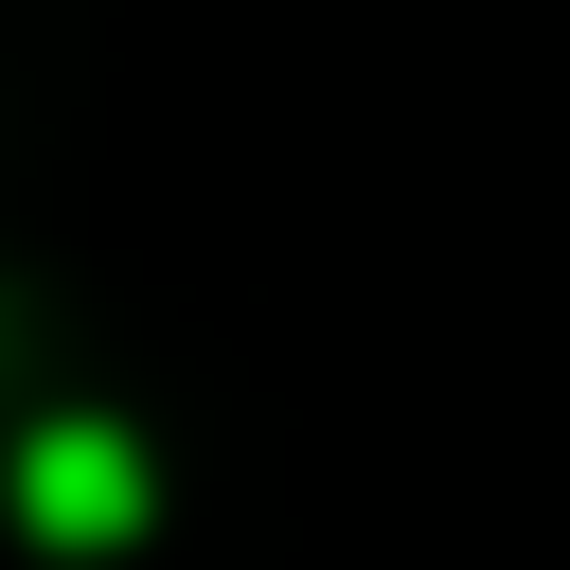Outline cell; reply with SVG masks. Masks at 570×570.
<instances>
[{
	"instance_id": "cell-1",
	"label": "cell",
	"mask_w": 570,
	"mask_h": 570,
	"mask_svg": "<svg viewBox=\"0 0 570 570\" xmlns=\"http://www.w3.org/2000/svg\"><path fill=\"white\" fill-rule=\"evenodd\" d=\"M142 499H160V481H142V445H125L107 410L18 428V517H36L53 552H125V534H142Z\"/></svg>"
}]
</instances>
